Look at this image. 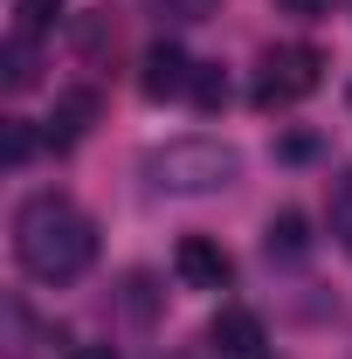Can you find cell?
I'll return each instance as SVG.
<instances>
[{
  "mask_svg": "<svg viewBox=\"0 0 352 359\" xmlns=\"http://www.w3.org/2000/svg\"><path fill=\"white\" fill-rule=\"evenodd\" d=\"M14 256L35 283H76L90 263H97V222L69 194H28L14 208Z\"/></svg>",
  "mask_w": 352,
  "mask_h": 359,
  "instance_id": "cell-1",
  "label": "cell"
},
{
  "mask_svg": "<svg viewBox=\"0 0 352 359\" xmlns=\"http://www.w3.org/2000/svg\"><path fill=\"white\" fill-rule=\"evenodd\" d=\"M235 173H242V152L228 138H166V145L145 152V180L159 194H187V201L235 187Z\"/></svg>",
  "mask_w": 352,
  "mask_h": 359,
  "instance_id": "cell-2",
  "label": "cell"
},
{
  "mask_svg": "<svg viewBox=\"0 0 352 359\" xmlns=\"http://www.w3.org/2000/svg\"><path fill=\"white\" fill-rule=\"evenodd\" d=\"M318 76H325V55L304 42H290V48H269L263 62H256V111H290L297 97H311L318 90Z\"/></svg>",
  "mask_w": 352,
  "mask_h": 359,
  "instance_id": "cell-3",
  "label": "cell"
},
{
  "mask_svg": "<svg viewBox=\"0 0 352 359\" xmlns=\"http://www.w3.org/2000/svg\"><path fill=\"white\" fill-rule=\"evenodd\" d=\"M173 269H180L187 290H228V283H235V256H228L221 242H208V235H180Z\"/></svg>",
  "mask_w": 352,
  "mask_h": 359,
  "instance_id": "cell-4",
  "label": "cell"
},
{
  "mask_svg": "<svg viewBox=\"0 0 352 359\" xmlns=\"http://www.w3.org/2000/svg\"><path fill=\"white\" fill-rule=\"evenodd\" d=\"M208 346H215V359H263V318L242 311V304H228V311L208 325Z\"/></svg>",
  "mask_w": 352,
  "mask_h": 359,
  "instance_id": "cell-5",
  "label": "cell"
},
{
  "mask_svg": "<svg viewBox=\"0 0 352 359\" xmlns=\"http://www.w3.org/2000/svg\"><path fill=\"white\" fill-rule=\"evenodd\" d=\"M187 83H194V62H187V48L180 42H159L152 55H145V76H138V90L159 104V97H187Z\"/></svg>",
  "mask_w": 352,
  "mask_h": 359,
  "instance_id": "cell-6",
  "label": "cell"
},
{
  "mask_svg": "<svg viewBox=\"0 0 352 359\" xmlns=\"http://www.w3.org/2000/svg\"><path fill=\"white\" fill-rule=\"evenodd\" d=\"M90 118H97V90H62V97H55V118H48V145L69 152V145L90 132Z\"/></svg>",
  "mask_w": 352,
  "mask_h": 359,
  "instance_id": "cell-7",
  "label": "cell"
},
{
  "mask_svg": "<svg viewBox=\"0 0 352 359\" xmlns=\"http://www.w3.org/2000/svg\"><path fill=\"white\" fill-rule=\"evenodd\" d=\"M263 256H269V263H304V256H311V222L297 215V208L269 215V228H263Z\"/></svg>",
  "mask_w": 352,
  "mask_h": 359,
  "instance_id": "cell-8",
  "label": "cell"
},
{
  "mask_svg": "<svg viewBox=\"0 0 352 359\" xmlns=\"http://www.w3.org/2000/svg\"><path fill=\"white\" fill-rule=\"evenodd\" d=\"M0 69H7V90H35V83H42L35 35H14V42H7V55H0Z\"/></svg>",
  "mask_w": 352,
  "mask_h": 359,
  "instance_id": "cell-9",
  "label": "cell"
},
{
  "mask_svg": "<svg viewBox=\"0 0 352 359\" xmlns=\"http://www.w3.org/2000/svg\"><path fill=\"white\" fill-rule=\"evenodd\" d=\"M325 222H332V242L352 256V166L332 180V208H325Z\"/></svg>",
  "mask_w": 352,
  "mask_h": 359,
  "instance_id": "cell-10",
  "label": "cell"
},
{
  "mask_svg": "<svg viewBox=\"0 0 352 359\" xmlns=\"http://www.w3.org/2000/svg\"><path fill=\"white\" fill-rule=\"evenodd\" d=\"M187 97H194V111H221V104H228V76H221V62H194Z\"/></svg>",
  "mask_w": 352,
  "mask_h": 359,
  "instance_id": "cell-11",
  "label": "cell"
},
{
  "mask_svg": "<svg viewBox=\"0 0 352 359\" xmlns=\"http://www.w3.org/2000/svg\"><path fill=\"white\" fill-rule=\"evenodd\" d=\"M62 21V0H21L14 7V35H48Z\"/></svg>",
  "mask_w": 352,
  "mask_h": 359,
  "instance_id": "cell-12",
  "label": "cell"
},
{
  "mask_svg": "<svg viewBox=\"0 0 352 359\" xmlns=\"http://www.w3.org/2000/svg\"><path fill=\"white\" fill-rule=\"evenodd\" d=\"M145 7H152L159 21H208L221 0H145Z\"/></svg>",
  "mask_w": 352,
  "mask_h": 359,
  "instance_id": "cell-13",
  "label": "cell"
},
{
  "mask_svg": "<svg viewBox=\"0 0 352 359\" xmlns=\"http://www.w3.org/2000/svg\"><path fill=\"white\" fill-rule=\"evenodd\" d=\"M125 311H132V318H152V311H159V297H152V276H145V269L125 276Z\"/></svg>",
  "mask_w": 352,
  "mask_h": 359,
  "instance_id": "cell-14",
  "label": "cell"
},
{
  "mask_svg": "<svg viewBox=\"0 0 352 359\" xmlns=\"http://www.w3.org/2000/svg\"><path fill=\"white\" fill-rule=\"evenodd\" d=\"M28 152H35V132H28V118H14L7 125V166H28Z\"/></svg>",
  "mask_w": 352,
  "mask_h": 359,
  "instance_id": "cell-15",
  "label": "cell"
},
{
  "mask_svg": "<svg viewBox=\"0 0 352 359\" xmlns=\"http://www.w3.org/2000/svg\"><path fill=\"white\" fill-rule=\"evenodd\" d=\"M311 152H318V138H311V132H290V138H283V159H311Z\"/></svg>",
  "mask_w": 352,
  "mask_h": 359,
  "instance_id": "cell-16",
  "label": "cell"
},
{
  "mask_svg": "<svg viewBox=\"0 0 352 359\" xmlns=\"http://www.w3.org/2000/svg\"><path fill=\"white\" fill-rule=\"evenodd\" d=\"M276 7H283V14H304V21H311V14H325L332 0H276Z\"/></svg>",
  "mask_w": 352,
  "mask_h": 359,
  "instance_id": "cell-17",
  "label": "cell"
},
{
  "mask_svg": "<svg viewBox=\"0 0 352 359\" xmlns=\"http://www.w3.org/2000/svg\"><path fill=\"white\" fill-rule=\"evenodd\" d=\"M83 359H111V353H83Z\"/></svg>",
  "mask_w": 352,
  "mask_h": 359,
  "instance_id": "cell-18",
  "label": "cell"
},
{
  "mask_svg": "<svg viewBox=\"0 0 352 359\" xmlns=\"http://www.w3.org/2000/svg\"><path fill=\"white\" fill-rule=\"evenodd\" d=\"M346 97H352V90H346Z\"/></svg>",
  "mask_w": 352,
  "mask_h": 359,
  "instance_id": "cell-19",
  "label": "cell"
}]
</instances>
